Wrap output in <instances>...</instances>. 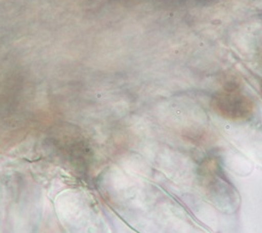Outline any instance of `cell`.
Masks as SVG:
<instances>
[{
  "label": "cell",
  "instance_id": "obj_1",
  "mask_svg": "<svg viewBox=\"0 0 262 233\" xmlns=\"http://www.w3.org/2000/svg\"><path fill=\"white\" fill-rule=\"evenodd\" d=\"M213 111L225 119L240 121L249 119L254 112L252 100L240 92H221L211 100Z\"/></svg>",
  "mask_w": 262,
  "mask_h": 233
},
{
  "label": "cell",
  "instance_id": "obj_2",
  "mask_svg": "<svg viewBox=\"0 0 262 233\" xmlns=\"http://www.w3.org/2000/svg\"><path fill=\"white\" fill-rule=\"evenodd\" d=\"M199 2L201 4H203V5H210V4L214 3V2H216V0H199Z\"/></svg>",
  "mask_w": 262,
  "mask_h": 233
},
{
  "label": "cell",
  "instance_id": "obj_3",
  "mask_svg": "<svg viewBox=\"0 0 262 233\" xmlns=\"http://www.w3.org/2000/svg\"><path fill=\"white\" fill-rule=\"evenodd\" d=\"M260 90H261V92H262V80H261V82H260Z\"/></svg>",
  "mask_w": 262,
  "mask_h": 233
}]
</instances>
